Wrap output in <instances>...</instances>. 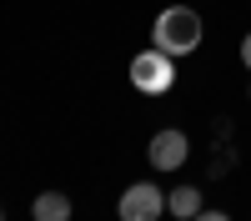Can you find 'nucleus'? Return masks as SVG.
<instances>
[{
  "label": "nucleus",
  "instance_id": "1",
  "mask_svg": "<svg viewBox=\"0 0 251 221\" xmlns=\"http://www.w3.org/2000/svg\"><path fill=\"white\" fill-rule=\"evenodd\" d=\"M201 35H206V20H201L191 5H166V10L151 20V46L166 50L171 60L201 50Z\"/></svg>",
  "mask_w": 251,
  "mask_h": 221
},
{
  "label": "nucleus",
  "instance_id": "2",
  "mask_svg": "<svg viewBox=\"0 0 251 221\" xmlns=\"http://www.w3.org/2000/svg\"><path fill=\"white\" fill-rule=\"evenodd\" d=\"M176 86V60L166 55V50H136L131 55V91H141V96H166Z\"/></svg>",
  "mask_w": 251,
  "mask_h": 221
},
{
  "label": "nucleus",
  "instance_id": "3",
  "mask_svg": "<svg viewBox=\"0 0 251 221\" xmlns=\"http://www.w3.org/2000/svg\"><path fill=\"white\" fill-rule=\"evenodd\" d=\"M116 216H121V221H161V216H166V191L156 186V181H136V186L121 191Z\"/></svg>",
  "mask_w": 251,
  "mask_h": 221
},
{
  "label": "nucleus",
  "instance_id": "4",
  "mask_svg": "<svg viewBox=\"0 0 251 221\" xmlns=\"http://www.w3.org/2000/svg\"><path fill=\"white\" fill-rule=\"evenodd\" d=\"M186 156H191V136L176 131V126H161L151 136V146H146V161H151V171H181L186 166Z\"/></svg>",
  "mask_w": 251,
  "mask_h": 221
},
{
  "label": "nucleus",
  "instance_id": "5",
  "mask_svg": "<svg viewBox=\"0 0 251 221\" xmlns=\"http://www.w3.org/2000/svg\"><path fill=\"white\" fill-rule=\"evenodd\" d=\"M71 211H75V206H71L66 191H40V196L30 201V216H35V221H71Z\"/></svg>",
  "mask_w": 251,
  "mask_h": 221
},
{
  "label": "nucleus",
  "instance_id": "6",
  "mask_svg": "<svg viewBox=\"0 0 251 221\" xmlns=\"http://www.w3.org/2000/svg\"><path fill=\"white\" fill-rule=\"evenodd\" d=\"M201 206H206V201H201V191H196V186H176L171 196H166V211H171L176 221H191Z\"/></svg>",
  "mask_w": 251,
  "mask_h": 221
},
{
  "label": "nucleus",
  "instance_id": "7",
  "mask_svg": "<svg viewBox=\"0 0 251 221\" xmlns=\"http://www.w3.org/2000/svg\"><path fill=\"white\" fill-rule=\"evenodd\" d=\"M191 221H231V216H226V211H206V206H201V211H196Z\"/></svg>",
  "mask_w": 251,
  "mask_h": 221
},
{
  "label": "nucleus",
  "instance_id": "8",
  "mask_svg": "<svg viewBox=\"0 0 251 221\" xmlns=\"http://www.w3.org/2000/svg\"><path fill=\"white\" fill-rule=\"evenodd\" d=\"M241 66H246V71H251V30H246V35H241Z\"/></svg>",
  "mask_w": 251,
  "mask_h": 221
},
{
  "label": "nucleus",
  "instance_id": "9",
  "mask_svg": "<svg viewBox=\"0 0 251 221\" xmlns=\"http://www.w3.org/2000/svg\"><path fill=\"white\" fill-rule=\"evenodd\" d=\"M0 221H5V211H0Z\"/></svg>",
  "mask_w": 251,
  "mask_h": 221
},
{
  "label": "nucleus",
  "instance_id": "10",
  "mask_svg": "<svg viewBox=\"0 0 251 221\" xmlns=\"http://www.w3.org/2000/svg\"><path fill=\"white\" fill-rule=\"evenodd\" d=\"M246 96H251V91H246Z\"/></svg>",
  "mask_w": 251,
  "mask_h": 221
}]
</instances>
